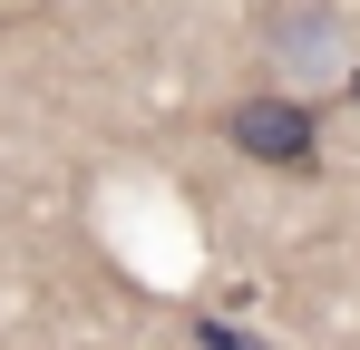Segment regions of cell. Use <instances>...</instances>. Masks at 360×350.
I'll return each mask as SVG.
<instances>
[{
    "label": "cell",
    "mask_w": 360,
    "mask_h": 350,
    "mask_svg": "<svg viewBox=\"0 0 360 350\" xmlns=\"http://www.w3.org/2000/svg\"><path fill=\"white\" fill-rule=\"evenodd\" d=\"M351 88H360V78H351Z\"/></svg>",
    "instance_id": "cell-2"
},
{
    "label": "cell",
    "mask_w": 360,
    "mask_h": 350,
    "mask_svg": "<svg viewBox=\"0 0 360 350\" xmlns=\"http://www.w3.org/2000/svg\"><path fill=\"white\" fill-rule=\"evenodd\" d=\"M224 136H234L253 166H273V175H311L321 166V117L302 108V98H243L224 117Z\"/></svg>",
    "instance_id": "cell-1"
}]
</instances>
